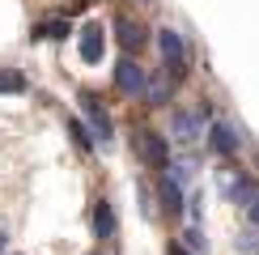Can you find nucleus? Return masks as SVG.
Returning a JSON list of instances; mask_svg holds the SVG:
<instances>
[{"label": "nucleus", "mask_w": 259, "mask_h": 255, "mask_svg": "<svg viewBox=\"0 0 259 255\" xmlns=\"http://www.w3.org/2000/svg\"><path fill=\"white\" fill-rule=\"evenodd\" d=\"M132 141H136V153L145 157L149 166H157V170H166V166H170V149H166V141H161L157 132H149V128H140V132L132 136Z\"/></svg>", "instance_id": "nucleus-4"}, {"label": "nucleus", "mask_w": 259, "mask_h": 255, "mask_svg": "<svg viewBox=\"0 0 259 255\" xmlns=\"http://www.w3.org/2000/svg\"><path fill=\"white\" fill-rule=\"evenodd\" d=\"M140 5H145V0H140Z\"/></svg>", "instance_id": "nucleus-22"}, {"label": "nucleus", "mask_w": 259, "mask_h": 255, "mask_svg": "<svg viewBox=\"0 0 259 255\" xmlns=\"http://www.w3.org/2000/svg\"><path fill=\"white\" fill-rule=\"evenodd\" d=\"M183 247H191V255H204V251H208V247H204V234H200V230H187V234H183Z\"/></svg>", "instance_id": "nucleus-16"}, {"label": "nucleus", "mask_w": 259, "mask_h": 255, "mask_svg": "<svg viewBox=\"0 0 259 255\" xmlns=\"http://www.w3.org/2000/svg\"><path fill=\"white\" fill-rule=\"evenodd\" d=\"M0 251H5V230H0Z\"/></svg>", "instance_id": "nucleus-20"}, {"label": "nucleus", "mask_w": 259, "mask_h": 255, "mask_svg": "<svg viewBox=\"0 0 259 255\" xmlns=\"http://www.w3.org/2000/svg\"><path fill=\"white\" fill-rule=\"evenodd\" d=\"M81 111H85V119H90V132H94V141H111L115 136V123H111V115H106V106L94 98V94H81Z\"/></svg>", "instance_id": "nucleus-5"}, {"label": "nucleus", "mask_w": 259, "mask_h": 255, "mask_svg": "<svg viewBox=\"0 0 259 255\" xmlns=\"http://www.w3.org/2000/svg\"><path fill=\"white\" fill-rule=\"evenodd\" d=\"M238 251H242V255H259V234H242V238H238Z\"/></svg>", "instance_id": "nucleus-17"}, {"label": "nucleus", "mask_w": 259, "mask_h": 255, "mask_svg": "<svg viewBox=\"0 0 259 255\" xmlns=\"http://www.w3.org/2000/svg\"><path fill=\"white\" fill-rule=\"evenodd\" d=\"M115 38H119V47L127 51V56H136V51H145V26L132 17H115Z\"/></svg>", "instance_id": "nucleus-7"}, {"label": "nucleus", "mask_w": 259, "mask_h": 255, "mask_svg": "<svg viewBox=\"0 0 259 255\" xmlns=\"http://www.w3.org/2000/svg\"><path fill=\"white\" fill-rule=\"evenodd\" d=\"M34 38H51V42L68 38V21H64V17H51V21H42V26H34Z\"/></svg>", "instance_id": "nucleus-13"}, {"label": "nucleus", "mask_w": 259, "mask_h": 255, "mask_svg": "<svg viewBox=\"0 0 259 255\" xmlns=\"http://www.w3.org/2000/svg\"><path fill=\"white\" fill-rule=\"evenodd\" d=\"M68 136L77 141V149H85V153L94 149V132H90V128H85L81 119H68Z\"/></svg>", "instance_id": "nucleus-15"}, {"label": "nucleus", "mask_w": 259, "mask_h": 255, "mask_svg": "<svg viewBox=\"0 0 259 255\" xmlns=\"http://www.w3.org/2000/svg\"><path fill=\"white\" fill-rule=\"evenodd\" d=\"M217 187H221L225 200H234V204H242V208L259 196V191H255V179L242 175V170H221V175H217Z\"/></svg>", "instance_id": "nucleus-2"}, {"label": "nucleus", "mask_w": 259, "mask_h": 255, "mask_svg": "<svg viewBox=\"0 0 259 255\" xmlns=\"http://www.w3.org/2000/svg\"><path fill=\"white\" fill-rule=\"evenodd\" d=\"M90 255H102V251H90Z\"/></svg>", "instance_id": "nucleus-21"}, {"label": "nucleus", "mask_w": 259, "mask_h": 255, "mask_svg": "<svg viewBox=\"0 0 259 255\" xmlns=\"http://www.w3.org/2000/svg\"><path fill=\"white\" fill-rule=\"evenodd\" d=\"M208 145H212L217 157H234V153H238V132H234L230 123H212L208 128Z\"/></svg>", "instance_id": "nucleus-9"}, {"label": "nucleus", "mask_w": 259, "mask_h": 255, "mask_svg": "<svg viewBox=\"0 0 259 255\" xmlns=\"http://www.w3.org/2000/svg\"><path fill=\"white\" fill-rule=\"evenodd\" d=\"M246 221H251V226H259V196L246 204Z\"/></svg>", "instance_id": "nucleus-18"}, {"label": "nucleus", "mask_w": 259, "mask_h": 255, "mask_svg": "<svg viewBox=\"0 0 259 255\" xmlns=\"http://www.w3.org/2000/svg\"><path fill=\"white\" fill-rule=\"evenodd\" d=\"M26 90V77L17 68H0V94H21Z\"/></svg>", "instance_id": "nucleus-14"}, {"label": "nucleus", "mask_w": 259, "mask_h": 255, "mask_svg": "<svg viewBox=\"0 0 259 255\" xmlns=\"http://www.w3.org/2000/svg\"><path fill=\"white\" fill-rule=\"evenodd\" d=\"M157 51H161V60H166L161 68H166L175 81H183V77H187L191 56H187V42H183V34H179V30L161 26V30H157Z\"/></svg>", "instance_id": "nucleus-1"}, {"label": "nucleus", "mask_w": 259, "mask_h": 255, "mask_svg": "<svg viewBox=\"0 0 259 255\" xmlns=\"http://www.w3.org/2000/svg\"><path fill=\"white\" fill-rule=\"evenodd\" d=\"M166 255H191V251L183 247V242H170V247H166Z\"/></svg>", "instance_id": "nucleus-19"}, {"label": "nucleus", "mask_w": 259, "mask_h": 255, "mask_svg": "<svg viewBox=\"0 0 259 255\" xmlns=\"http://www.w3.org/2000/svg\"><path fill=\"white\" fill-rule=\"evenodd\" d=\"M145 81H149V72L140 68L132 56L115 64V90H119V94H127V98H140V94H145Z\"/></svg>", "instance_id": "nucleus-3"}, {"label": "nucleus", "mask_w": 259, "mask_h": 255, "mask_svg": "<svg viewBox=\"0 0 259 255\" xmlns=\"http://www.w3.org/2000/svg\"><path fill=\"white\" fill-rule=\"evenodd\" d=\"M204 115H208L204 106H200V111H187V106L175 111V136H179L183 145H196L200 136H204Z\"/></svg>", "instance_id": "nucleus-6"}, {"label": "nucleus", "mask_w": 259, "mask_h": 255, "mask_svg": "<svg viewBox=\"0 0 259 255\" xmlns=\"http://www.w3.org/2000/svg\"><path fill=\"white\" fill-rule=\"evenodd\" d=\"M115 230H119V221H115L111 200H98V204H94V234H98V238H115Z\"/></svg>", "instance_id": "nucleus-12"}, {"label": "nucleus", "mask_w": 259, "mask_h": 255, "mask_svg": "<svg viewBox=\"0 0 259 255\" xmlns=\"http://www.w3.org/2000/svg\"><path fill=\"white\" fill-rule=\"evenodd\" d=\"M175 85H179V81L170 77L166 68H157L153 77L145 81V98H149V106H166V102H170V94H175Z\"/></svg>", "instance_id": "nucleus-8"}, {"label": "nucleus", "mask_w": 259, "mask_h": 255, "mask_svg": "<svg viewBox=\"0 0 259 255\" xmlns=\"http://www.w3.org/2000/svg\"><path fill=\"white\" fill-rule=\"evenodd\" d=\"M102 51H106V34H102V26H94V21H90V26L81 30V60L85 64H98Z\"/></svg>", "instance_id": "nucleus-10"}, {"label": "nucleus", "mask_w": 259, "mask_h": 255, "mask_svg": "<svg viewBox=\"0 0 259 255\" xmlns=\"http://www.w3.org/2000/svg\"><path fill=\"white\" fill-rule=\"evenodd\" d=\"M157 191H161V208H166L170 217H179V212H183V187H179V179L175 175H161L157 179Z\"/></svg>", "instance_id": "nucleus-11"}]
</instances>
